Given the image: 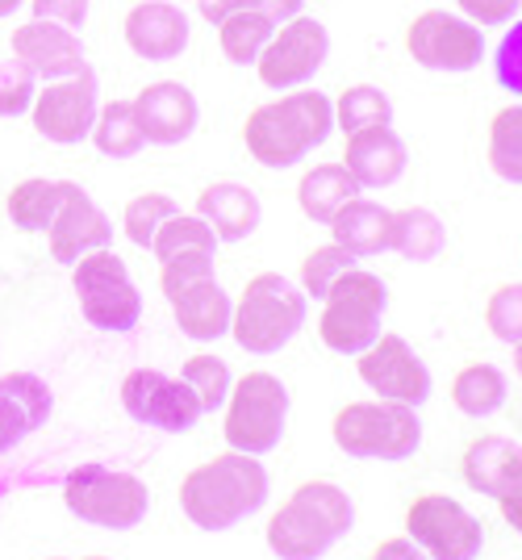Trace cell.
<instances>
[{
  "mask_svg": "<svg viewBox=\"0 0 522 560\" xmlns=\"http://www.w3.org/2000/svg\"><path fill=\"white\" fill-rule=\"evenodd\" d=\"M334 130V101L318 89H288L276 101L256 105L242 121V142L251 160L272 172L297 167L309 151H318Z\"/></svg>",
  "mask_w": 522,
  "mask_h": 560,
  "instance_id": "cell-1",
  "label": "cell"
},
{
  "mask_svg": "<svg viewBox=\"0 0 522 560\" xmlns=\"http://www.w3.org/2000/svg\"><path fill=\"white\" fill-rule=\"evenodd\" d=\"M268 502V468L260 456L226 447L222 456L180 477V511L201 532H230Z\"/></svg>",
  "mask_w": 522,
  "mask_h": 560,
  "instance_id": "cell-2",
  "label": "cell"
},
{
  "mask_svg": "<svg viewBox=\"0 0 522 560\" xmlns=\"http://www.w3.org/2000/svg\"><path fill=\"white\" fill-rule=\"evenodd\" d=\"M356 527V506L334 481H301L272 511L263 539L281 560H322Z\"/></svg>",
  "mask_w": 522,
  "mask_h": 560,
  "instance_id": "cell-3",
  "label": "cell"
},
{
  "mask_svg": "<svg viewBox=\"0 0 522 560\" xmlns=\"http://www.w3.org/2000/svg\"><path fill=\"white\" fill-rule=\"evenodd\" d=\"M331 440L352 460L398 465V460H410L423 447V419H418L414 406L384 401V397H364V401H347V406L334 410Z\"/></svg>",
  "mask_w": 522,
  "mask_h": 560,
  "instance_id": "cell-4",
  "label": "cell"
},
{
  "mask_svg": "<svg viewBox=\"0 0 522 560\" xmlns=\"http://www.w3.org/2000/svg\"><path fill=\"white\" fill-rule=\"evenodd\" d=\"M306 314L309 298L301 293V284H293L281 272H256L238 293L230 335L238 348L251 355H276L306 327Z\"/></svg>",
  "mask_w": 522,
  "mask_h": 560,
  "instance_id": "cell-5",
  "label": "cell"
},
{
  "mask_svg": "<svg viewBox=\"0 0 522 560\" xmlns=\"http://www.w3.org/2000/svg\"><path fill=\"white\" fill-rule=\"evenodd\" d=\"M389 310V289L377 272L352 268L334 280V289L322 298L318 314V339L334 355H352L356 360L364 348H372L380 339V323Z\"/></svg>",
  "mask_w": 522,
  "mask_h": 560,
  "instance_id": "cell-6",
  "label": "cell"
},
{
  "mask_svg": "<svg viewBox=\"0 0 522 560\" xmlns=\"http://www.w3.org/2000/svg\"><path fill=\"white\" fill-rule=\"evenodd\" d=\"M63 506L100 532H134L151 511V490L143 477L109 465H75L63 477Z\"/></svg>",
  "mask_w": 522,
  "mask_h": 560,
  "instance_id": "cell-7",
  "label": "cell"
},
{
  "mask_svg": "<svg viewBox=\"0 0 522 560\" xmlns=\"http://www.w3.org/2000/svg\"><path fill=\"white\" fill-rule=\"evenodd\" d=\"M288 427V389L276 373H242L230 385L226 397V422L222 435L226 447L247 452V456H268L272 447H281Z\"/></svg>",
  "mask_w": 522,
  "mask_h": 560,
  "instance_id": "cell-8",
  "label": "cell"
},
{
  "mask_svg": "<svg viewBox=\"0 0 522 560\" xmlns=\"http://www.w3.org/2000/svg\"><path fill=\"white\" fill-rule=\"evenodd\" d=\"M72 289L80 298V314L88 318V327L105 330V335H126L143 318V298L130 280L126 259L114 247H96V252L75 259Z\"/></svg>",
  "mask_w": 522,
  "mask_h": 560,
  "instance_id": "cell-9",
  "label": "cell"
},
{
  "mask_svg": "<svg viewBox=\"0 0 522 560\" xmlns=\"http://www.w3.org/2000/svg\"><path fill=\"white\" fill-rule=\"evenodd\" d=\"M405 536L430 560H476L485 548L481 518L448 493H418L405 506Z\"/></svg>",
  "mask_w": 522,
  "mask_h": 560,
  "instance_id": "cell-10",
  "label": "cell"
},
{
  "mask_svg": "<svg viewBox=\"0 0 522 560\" xmlns=\"http://www.w3.org/2000/svg\"><path fill=\"white\" fill-rule=\"evenodd\" d=\"M331 55V30L318 18H288L276 25V34L268 38V47L256 59V75L263 89L272 93H288V89H306L309 80L322 71Z\"/></svg>",
  "mask_w": 522,
  "mask_h": 560,
  "instance_id": "cell-11",
  "label": "cell"
},
{
  "mask_svg": "<svg viewBox=\"0 0 522 560\" xmlns=\"http://www.w3.org/2000/svg\"><path fill=\"white\" fill-rule=\"evenodd\" d=\"M405 55L427 71L464 75L485 59V30L448 9H423L405 25Z\"/></svg>",
  "mask_w": 522,
  "mask_h": 560,
  "instance_id": "cell-12",
  "label": "cell"
},
{
  "mask_svg": "<svg viewBox=\"0 0 522 560\" xmlns=\"http://www.w3.org/2000/svg\"><path fill=\"white\" fill-rule=\"evenodd\" d=\"M96 109H100V80L93 68H84L63 80H47V89L34 93L29 121L55 147H75L93 135Z\"/></svg>",
  "mask_w": 522,
  "mask_h": 560,
  "instance_id": "cell-13",
  "label": "cell"
},
{
  "mask_svg": "<svg viewBox=\"0 0 522 560\" xmlns=\"http://www.w3.org/2000/svg\"><path fill=\"white\" fill-rule=\"evenodd\" d=\"M121 410L143 427H155L164 435H185L201 422V401L180 376H167L159 369H134L121 381Z\"/></svg>",
  "mask_w": 522,
  "mask_h": 560,
  "instance_id": "cell-14",
  "label": "cell"
},
{
  "mask_svg": "<svg viewBox=\"0 0 522 560\" xmlns=\"http://www.w3.org/2000/svg\"><path fill=\"white\" fill-rule=\"evenodd\" d=\"M356 376L384 401H402V406H423L435 389L430 369L423 364V355L405 343L402 335L380 330V339L372 348H364L356 355Z\"/></svg>",
  "mask_w": 522,
  "mask_h": 560,
  "instance_id": "cell-15",
  "label": "cell"
},
{
  "mask_svg": "<svg viewBox=\"0 0 522 560\" xmlns=\"http://www.w3.org/2000/svg\"><path fill=\"white\" fill-rule=\"evenodd\" d=\"M109 243H114V222L93 201V192L80 188L75 180H63V201H59L55 222L47 226L50 259L72 268L80 256H88L96 247H109Z\"/></svg>",
  "mask_w": 522,
  "mask_h": 560,
  "instance_id": "cell-16",
  "label": "cell"
},
{
  "mask_svg": "<svg viewBox=\"0 0 522 560\" xmlns=\"http://www.w3.org/2000/svg\"><path fill=\"white\" fill-rule=\"evenodd\" d=\"M134 101V117H139V130L151 147H180L197 135V121H201V105L192 96L189 84L180 80H155L146 84Z\"/></svg>",
  "mask_w": 522,
  "mask_h": 560,
  "instance_id": "cell-17",
  "label": "cell"
},
{
  "mask_svg": "<svg viewBox=\"0 0 522 560\" xmlns=\"http://www.w3.org/2000/svg\"><path fill=\"white\" fill-rule=\"evenodd\" d=\"M121 34H126V47L134 50L146 63H171L189 50L192 25L189 13L171 0H139L126 22H121Z\"/></svg>",
  "mask_w": 522,
  "mask_h": 560,
  "instance_id": "cell-18",
  "label": "cell"
},
{
  "mask_svg": "<svg viewBox=\"0 0 522 560\" xmlns=\"http://www.w3.org/2000/svg\"><path fill=\"white\" fill-rule=\"evenodd\" d=\"M13 55L38 80H63V75H75V71L88 68L80 34L68 30V25L43 22V18H29L25 25L13 30Z\"/></svg>",
  "mask_w": 522,
  "mask_h": 560,
  "instance_id": "cell-19",
  "label": "cell"
},
{
  "mask_svg": "<svg viewBox=\"0 0 522 560\" xmlns=\"http://www.w3.org/2000/svg\"><path fill=\"white\" fill-rule=\"evenodd\" d=\"M55 410V394L38 373L0 376V456L29 440L38 427H47Z\"/></svg>",
  "mask_w": 522,
  "mask_h": 560,
  "instance_id": "cell-20",
  "label": "cell"
},
{
  "mask_svg": "<svg viewBox=\"0 0 522 560\" xmlns=\"http://www.w3.org/2000/svg\"><path fill=\"white\" fill-rule=\"evenodd\" d=\"M405 164H410V151H405V139L393 130V126H377V130L347 135L343 167L356 176L359 188L398 185V180L405 176Z\"/></svg>",
  "mask_w": 522,
  "mask_h": 560,
  "instance_id": "cell-21",
  "label": "cell"
},
{
  "mask_svg": "<svg viewBox=\"0 0 522 560\" xmlns=\"http://www.w3.org/2000/svg\"><path fill=\"white\" fill-rule=\"evenodd\" d=\"M197 218H205V226L217 234V243H242L260 231L263 206L260 197L238 180H214L197 192Z\"/></svg>",
  "mask_w": 522,
  "mask_h": 560,
  "instance_id": "cell-22",
  "label": "cell"
},
{
  "mask_svg": "<svg viewBox=\"0 0 522 560\" xmlns=\"http://www.w3.org/2000/svg\"><path fill=\"white\" fill-rule=\"evenodd\" d=\"M460 472H464L468 490L498 502L506 490L522 486V444L510 435H481L464 447Z\"/></svg>",
  "mask_w": 522,
  "mask_h": 560,
  "instance_id": "cell-23",
  "label": "cell"
},
{
  "mask_svg": "<svg viewBox=\"0 0 522 560\" xmlns=\"http://www.w3.org/2000/svg\"><path fill=\"white\" fill-rule=\"evenodd\" d=\"M167 305H171V318H176L180 335H189L197 343H214L222 335H230L235 302H230V293L217 284V277L192 280L189 289L171 293Z\"/></svg>",
  "mask_w": 522,
  "mask_h": 560,
  "instance_id": "cell-24",
  "label": "cell"
},
{
  "mask_svg": "<svg viewBox=\"0 0 522 560\" xmlns=\"http://www.w3.org/2000/svg\"><path fill=\"white\" fill-rule=\"evenodd\" d=\"M389 234H393V210H384L380 201H368V197L347 201L331 222V243L347 247L359 259L389 252Z\"/></svg>",
  "mask_w": 522,
  "mask_h": 560,
  "instance_id": "cell-25",
  "label": "cell"
},
{
  "mask_svg": "<svg viewBox=\"0 0 522 560\" xmlns=\"http://www.w3.org/2000/svg\"><path fill=\"white\" fill-rule=\"evenodd\" d=\"M364 188L356 185V176L343 164H313L309 172H301L297 180V206L309 222L318 226H331L334 213L343 210L347 201H356Z\"/></svg>",
  "mask_w": 522,
  "mask_h": 560,
  "instance_id": "cell-26",
  "label": "cell"
},
{
  "mask_svg": "<svg viewBox=\"0 0 522 560\" xmlns=\"http://www.w3.org/2000/svg\"><path fill=\"white\" fill-rule=\"evenodd\" d=\"M389 252H398L410 264H430L448 252V226L443 218L427 206H405L393 210V234H389Z\"/></svg>",
  "mask_w": 522,
  "mask_h": 560,
  "instance_id": "cell-27",
  "label": "cell"
},
{
  "mask_svg": "<svg viewBox=\"0 0 522 560\" xmlns=\"http://www.w3.org/2000/svg\"><path fill=\"white\" fill-rule=\"evenodd\" d=\"M276 18H272V9H238L230 18H222L217 22V47L222 55L238 63V68H256V59H260V50L268 47V38L276 34Z\"/></svg>",
  "mask_w": 522,
  "mask_h": 560,
  "instance_id": "cell-28",
  "label": "cell"
},
{
  "mask_svg": "<svg viewBox=\"0 0 522 560\" xmlns=\"http://www.w3.org/2000/svg\"><path fill=\"white\" fill-rule=\"evenodd\" d=\"M510 397V381L498 364H468L451 381V406L468 419H489L498 415Z\"/></svg>",
  "mask_w": 522,
  "mask_h": 560,
  "instance_id": "cell-29",
  "label": "cell"
},
{
  "mask_svg": "<svg viewBox=\"0 0 522 560\" xmlns=\"http://www.w3.org/2000/svg\"><path fill=\"white\" fill-rule=\"evenodd\" d=\"M59 201H63V180L29 176V180L9 188L4 210H9L13 226L22 234H47V226L55 222V213H59Z\"/></svg>",
  "mask_w": 522,
  "mask_h": 560,
  "instance_id": "cell-30",
  "label": "cell"
},
{
  "mask_svg": "<svg viewBox=\"0 0 522 560\" xmlns=\"http://www.w3.org/2000/svg\"><path fill=\"white\" fill-rule=\"evenodd\" d=\"M88 139H93V147L105 160H134L146 147L143 130H139V117H134V101H109V105H100Z\"/></svg>",
  "mask_w": 522,
  "mask_h": 560,
  "instance_id": "cell-31",
  "label": "cell"
},
{
  "mask_svg": "<svg viewBox=\"0 0 522 560\" xmlns=\"http://www.w3.org/2000/svg\"><path fill=\"white\" fill-rule=\"evenodd\" d=\"M489 172L506 185H522V101L501 105L489 117V139H485Z\"/></svg>",
  "mask_w": 522,
  "mask_h": 560,
  "instance_id": "cell-32",
  "label": "cell"
},
{
  "mask_svg": "<svg viewBox=\"0 0 522 560\" xmlns=\"http://www.w3.org/2000/svg\"><path fill=\"white\" fill-rule=\"evenodd\" d=\"M151 256L159 259V264L201 259V256L217 259V234L197 213H171L164 226H159V234H155V243H151Z\"/></svg>",
  "mask_w": 522,
  "mask_h": 560,
  "instance_id": "cell-33",
  "label": "cell"
},
{
  "mask_svg": "<svg viewBox=\"0 0 522 560\" xmlns=\"http://www.w3.org/2000/svg\"><path fill=\"white\" fill-rule=\"evenodd\" d=\"M334 126L343 135H359V130H377V126H393V101L377 84H352L334 101Z\"/></svg>",
  "mask_w": 522,
  "mask_h": 560,
  "instance_id": "cell-34",
  "label": "cell"
},
{
  "mask_svg": "<svg viewBox=\"0 0 522 560\" xmlns=\"http://www.w3.org/2000/svg\"><path fill=\"white\" fill-rule=\"evenodd\" d=\"M180 381L197 394V401H201L205 415L222 410L226 397H230V385H235V381H230V369H226V360L214 355V351H197V355H189L185 369H180Z\"/></svg>",
  "mask_w": 522,
  "mask_h": 560,
  "instance_id": "cell-35",
  "label": "cell"
},
{
  "mask_svg": "<svg viewBox=\"0 0 522 560\" xmlns=\"http://www.w3.org/2000/svg\"><path fill=\"white\" fill-rule=\"evenodd\" d=\"M171 213H180V206H176L167 192L146 188V192H139V197L126 201V210H121V231H126V238H130L134 247L151 252L155 234H159V226H164Z\"/></svg>",
  "mask_w": 522,
  "mask_h": 560,
  "instance_id": "cell-36",
  "label": "cell"
},
{
  "mask_svg": "<svg viewBox=\"0 0 522 560\" xmlns=\"http://www.w3.org/2000/svg\"><path fill=\"white\" fill-rule=\"evenodd\" d=\"M359 268V256H352L347 247H339V243H327V247H313L306 259H301V293L313 298V302H322L327 293L334 289V280L343 277V272H352Z\"/></svg>",
  "mask_w": 522,
  "mask_h": 560,
  "instance_id": "cell-37",
  "label": "cell"
},
{
  "mask_svg": "<svg viewBox=\"0 0 522 560\" xmlns=\"http://www.w3.org/2000/svg\"><path fill=\"white\" fill-rule=\"evenodd\" d=\"M485 327L498 343H522V280L498 284L485 302Z\"/></svg>",
  "mask_w": 522,
  "mask_h": 560,
  "instance_id": "cell-38",
  "label": "cell"
},
{
  "mask_svg": "<svg viewBox=\"0 0 522 560\" xmlns=\"http://www.w3.org/2000/svg\"><path fill=\"white\" fill-rule=\"evenodd\" d=\"M38 93V75L25 68L17 55L0 59V117H22L29 114Z\"/></svg>",
  "mask_w": 522,
  "mask_h": 560,
  "instance_id": "cell-39",
  "label": "cell"
},
{
  "mask_svg": "<svg viewBox=\"0 0 522 560\" xmlns=\"http://www.w3.org/2000/svg\"><path fill=\"white\" fill-rule=\"evenodd\" d=\"M494 75L506 93H514L522 101V18L506 25V34L494 47Z\"/></svg>",
  "mask_w": 522,
  "mask_h": 560,
  "instance_id": "cell-40",
  "label": "cell"
},
{
  "mask_svg": "<svg viewBox=\"0 0 522 560\" xmlns=\"http://www.w3.org/2000/svg\"><path fill=\"white\" fill-rule=\"evenodd\" d=\"M460 9V18H468L473 25H510L522 13V0H451Z\"/></svg>",
  "mask_w": 522,
  "mask_h": 560,
  "instance_id": "cell-41",
  "label": "cell"
},
{
  "mask_svg": "<svg viewBox=\"0 0 522 560\" xmlns=\"http://www.w3.org/2000/svg\"><path fill=\"white\" fill-rule=\"evenodd\" d=\"M214 277V259L201 256V259H171V264H159V289H164V298L171 293H180V289H189L192 280H205Z\"/></svg>",
  "mask_w": 522,
  "mask_h": 560,
  "instance_id": "cell-42",
  "label": "cell"
},
{
  "mask_svg": "<svg viewBox=\"0 0 522 560\" xmlns=\"http://www.w3.org/2000/svg\"><path fill=\"white\" fill-rule=\"evenodd\" d=\"M29 9H34V18L68 25L75 34H80V25L88 22V0H29Z\"/></svg>",
  "mask_w": 522,
  "mask_h": 560,
  "instance_id": "cell-43",
  "label": "cell"
},
{
  "mask_svg": "<svg viewBox=\"0 0 522 560\" xmlns=\"http://www.w3.org/2000/svg\"><path fill=\"white\" fill-rule=\"evenodd\" d=\"M377 560H430L418 544L410 536H393V539H380L377 552H372Z\"/></svg>",
  "mask_w": 522,
  "mask_h": 560,
  "instance_id": "cell-44",
  "label": "cell"
},
{
  "mask_svg": "<svg viewBox=\"0 0 522 560\" xmlns=\"http://www.w3.org/2000/svg\"><path fill=\"white\" fill-rule=\"evenodd\" d=\"M197 4V13L205 18L210 25H217L222 18H230V13H238V9H256V4H263V0H192ZM268 9V4H263Z\"/></svg>",
  "mask_w": 522,
  "mask_h": 560,
  "instance_id": "cell-45",
  "label": "cell"
},
{
  "mask_svg": "<svg viewBox=\"0 0 522 560\" xmlns=\"http://www.w3.org/2000/svg\"><path fill=\"white\" fill-rule=\"evenodd\" d=\"M498 511H501V518H506V527H514V532L522 536V486H514V490L501 493Z\"/></svg>",
  "mask_w": 522,
  "mask_h": 560,
  "instance_id": "cell-46",
  "label": "cell"
},
{
  "mask_svg": "<svg viewBox=\"0 0 522 560\" xmlns=\"http://www.w3.org/2000/svg\"><path fill=\"white\" fill-rule=\"evenodd\" d=\"M268 9H272V18L276 22H288V18H297L301 9H306V0H263Z\"/></svg>",
  "mask_w": 522,
  "mask_h": 560,
  "instance_id": "cell-47",
  "label": "cell"
},
{
  "mask_svg": "<svg viewBox=\"0 0 522 560\" xmlns=\"http://www.w3.org/2000/svg\"><path fill=\"white\" fill-rule=\"evenodd\" d=\"M22 4H25V0H0V18H13Z\"/></svg>",
  "mask_w": 522,
  "mask_h": 560,
  "instance_id": "cell-48",
  "label": "cell"
},
{
  "mask_svg": "<svg viewBox=\"0 0 522 560\" xmlns=\"http://www.w3.org/2000/svg\"><path fill=\"white\" fill-rule=\"evenodd\" d=\"M514 376L522 381V343H514Z\"/></svg>",
  "mask_w": 522,
  "mask_h": 560,
  "instance_id": "cell-49",
  "label": "cell"
},
{
  "mask_svg": "<svg viewBox=\"0 0 522 560\" xmlns=\"http://www.w3.org/2000/svg\"><path fill=\"white\" fill-rule=\"evenodd\" d=\"M84 560H109V557H84Z\"/></svg>",
  "mask_w": 522,
  "mask_h": 560,
  "instance_id": "cell-50",
  "label": "cell"
},
{
  "mask_svg": "<svg viewBox=\"0 0 522 560\" xmlns=\"http://www.w3.org/2000/svg\"><path fill=\"white\" fill-rule=\"evenodd\" d=\"M50 560H68V557H50Z\"/></svg>",
  "mask_w": 522,
  "mask_h": 560,
  "instance_id": "cell-51",
  "label": "cell"
},
{
  "mask_svg": "<svg viewBox=\"0 0 522 560\" xmlns=\"http://www.w3.org/2000/svg\"><path fill=\"white\" fill-rule=\"evenodd\" d=\"M368 560H377V557H368Z\"/></svg>",
  "mask_w": 522,
  "mask_h": 560,
  "instance_id": "cell-52",
  "label": "cell"
}]
</instances>
